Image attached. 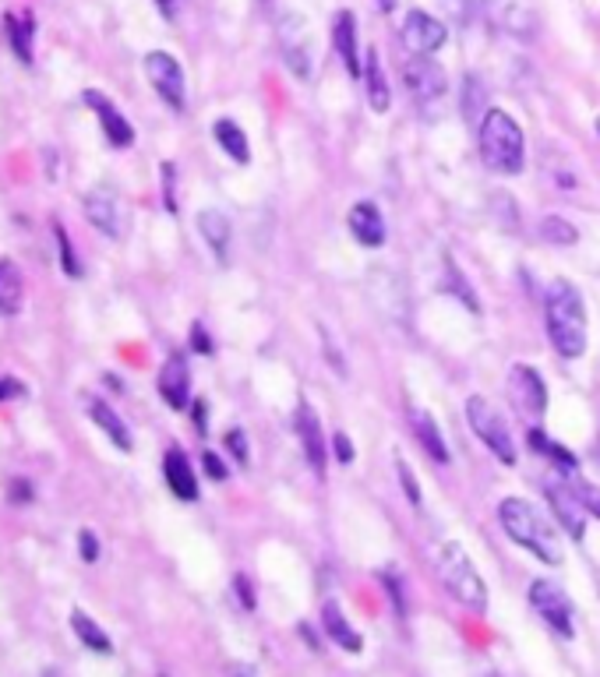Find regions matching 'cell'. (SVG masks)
<instances>
[{
	"mask_svg": "<svg viewBox=\"0 0 600 677\" xmlns=\"http://www.w3.org/2000/svg\"><path fill=\"white\" fill-rule=\"evenodd\" d=\"M544 325L558 357L576 360L586 353V307L579 290L565 279L551 283V290L544 293Z\"/></svg>",
	"mask_w": 600,
	"mask_h": 677,
	"instance_id": "6da1fadb",
	"label": "cell"
},
{
	"mask_svg": "<svg viewBox=\"0 0 600 677\" xmlns=\"http://www.w3.org/2000/svg\"><path fill=\"white\" fill-rule=\"evenodd\" d=\"M498 522L502 529L512 536V544H519L523 551H530L533 558H540L544 565H562V544H558V533L540 508L526 498H505L498 505Z\"/></svg>",
	"mask_w": 600,
	"mask_h": 677,
	"instance_id": "7a4b0ae2",
	"label": "cell"
},
{
	"mask_svg": "<svg viewBox=\"0 0 600 677\" xmlns=\"http://www.w3.org/2000/svg\"><path fill=\"white\" fill-rule=\"evenodd\" d=\"M477 142H480V159H484L488 170L505 173V177L523 173V166H526L523 127H519L505 110H488L480 117Z\"/></svg>",
	"mask_w": 600,
	"mask_h": 677,
	"instance_id": "3957f363",
	"label": "cell"
},
{
	"mask_svg": "<svg viewBox=\"0 0 600 677\" xmlns=\"http://www.w3.org/2000/svg\"><path fill=\"white\" fill-rule=\"evenodd\" d=\"M435 565H438V579L449 589V596H456L463 607H470V611L477 614L488 611V586H484V579H480L477 568H473L470 554H466L456 540H445V544L438 547Z\"/></svg>",
	"mask_w": 600,
	"mask_h": 677,
	"instance_id": "277c9868",
	"label": "cell"
},
{
	"mask_svg": "<svg viewBox=\"0 0 600 677\" xmlns=\"http://www.w3.org/2000/svg\"><path fill=\"white\" fill-rule=\"evenodd\" d=\"M466 420H470L473 434L495 452L498 462L516 466V441H512L509 424H505V417L484 399V395H470V399H466Z\"/></svg>",
	"mask_w": 600,
	"mask_h": 677,
	"instance_id": "5b68a950",
	"label": "cell"
},
{
	"mask_svg": "<svg viewBox=\"0 0 600 677\" xmlns=\"http://www.w3.org/2000/svg\"><path fill=\"white\" fill-rule=\"evenodd\" d=\"M145 78H149L156 96L163 99L170 110L177 113L184 110V103H188V82H184V67H180V60L173 57V53L166 50L145 53Z\"/></svg>",
	"mask_w": 600,
	"mask_h": 677,
	"instance_id": "8992f818",
	"label": "cell"
},
{
	"mask_svg": "<svg viewBox=\"0 0 600 677\" xmlns=\"http://www.w3.org/2000/svg\"><path fill=\"white\" fill-rule=\"evenodd\" d=\"M530 607L548 621V628L562 639L576 635V621H572V603L565 596V589L551 579H537L530 586Z\"/></svg>",
	"mask_w": 600,
	"mask_h": 677,
	"instance_id": "52a82bcc",
	"label": "cell"
},
{
	"mask_svg": "<svg viewBox=\"0 0 600 677\" xmlns=\"http://www.w3.org/2000/svg\"><path fill=\"white\" fill-rule=\"evenodd\" d=\"M85 219L110 240H120L128 230V209L113 187H92L85 194Z\"/></svg>",
	"mask_w": 600,
	"mask_h": 677,
	"instance_id": "ba28073f",
	"label": "cell"
},
{
	"mask_svg": "<svg viewBox=\"0 0 600 677\" xmlns=\"http://www.w3.org/2000/svg\"><path fill=\"white\" fill-rule=\"evenodd\" d=\"M279 46H283L286 67L308 82L311 64H315V43H311L308 25L300 22L297 15H283V22H279Z\"/></svg>",
	"mask_w": 600,
	"mask_h": 677,
	"instance_id": "9c48e42d",
	"label": "cell"
},
{
	"mask_svg": "<svg viewBox=\"0 0 600 677\" xmlns=\"http://www.w3.org/2000/svg\"><path fill=\"white\" fill-rule=\"evenodd\" d=\"M403 46L413 53V57H431V53H438L445 46V39H449V29H445L442 22H438L435 15H428V11H406L403 18Z\"/></svg>",
	"mask_w": 600,
	"mask_h": 677,
	"instance_id": "30bf717a",
	"label": "cell"
},
{
	"mask_svg": "<svg viewBox=\"0 0 600 677\" xmlns=\"http://www.w3.org/2000/svg\"><path fill=\"white\" fill-rule=\"evenodd\" d=\"M403 82L417 103H438L449 92V75L435 57H413L403 67Z\"/></svg>",
	"mask_w": 600,
	"mask_h": 677,
	"instance_id": "8fae6325",
	"label": "cell"
},
{
	"mask_svg": "<svg viewBox=\"0 0 600 677\" xmlns=\"http://www.w3.org/2000/svg\"><path fill=\"white\" fill-rule=\"evenodd\" d=\"M509 395H512V402H516V410L523 413L526 420L544 417V410H548V385H544V378L526 364H516L509 371Z\"/></svg>",
	"mask_w": 600,
	"mask_h": 677,
	"instance_id": "7c38bea8",
	"label": "cell"
},
{
	"mask_svg": "<svg viewBox=\"0 0 600 677\" xmlns=\"http://www.w3.org/2000/svg\"><path fill=\"white\" fill-rule=\"evenodd\" d=\"M480 11H484V18L498 32H505L512 39H523L526 43L537 32V18H533V11L526 8L523 0H480Z\"/></svg>",
	"mask_w": 600,
	"mask_h": 677,
	"instance_id": "4fadbf2b",
	"label": "cell"
},
{
	"mask_svg": "<svg viewBox=\"0 0 600 677\" xmlns=\"http://www.w3.org/2000/svg\"><path fill=\"white\" fill-rule=\"evenodd\" d=\"M544 498H548L551 512L558 515V522L569 529L572 540H583L586 536V508H583V501L576 498V491H572L569 477L565 480L551 477L548 484H544Z\"/></svg>",
	"mask_w": 600,
	"mask_h": 677,
	"instance_id": "5bb4252c",
	"label": "cell"
},
{
	"mask_svg": "<svg viewBox=\"0 0 600 677\" xmlns=\"http://www.w3.org/2000/svg\"><path fill=\"white\" fill-rule=\"evenodd\" d=\"M159 395L170 410H188L191 406V367L184 353H170L166 364L159 367Z\"/></svg>",
	"mask_w": 600,
	"mask_h": 677,
	"instance_id": "9a60e30c",
	"label": "cell"
},
{
	"mask_svg": "<svg viewBox=\"0 0 600 677\" xmlns=\"http://www.w3.org/2000/svg\"><path fill=\"white\" fill-rule=\"evenodd\" d=\"M85 103L96 110L99 127H103L106 142H110L113 149H128V145L135 142V127H131V120L124 117V113H120L117 106H113L110 99L103 96V92H99V89H85Z\"/></svg>",
	"mask_w": 600,
	"mask_h": 677,
	"instance_id": "2e32d148",
	"label": "cell"
},
{
	"mask_svg": "<svg viewBox=\"0 0 600 677\" xmlns=\"http://www.w3.org/2000/svg\"><path fill=\"white\" fill-rule=\"evenodd\" d=\"M293 427H297V438H300V445H304V455H308V466L322 477L325 473V434H322V420H318V413L311 410L308 402H300L297 406Z\"/></svg>",
	"mask_w": 600,
	"mask_h": 677,
	"instance_id": "e0dca14e",
	"label": "cell"
},
{
	"mask_svg": "<svg viewBox=\"0 0 600 677\" xmlns=\"http://www.w3.org/2000/svg\"><path fill=\"white\" fill-rule=\"evenodd\" d=\"M346 226H350L353 240L360 247H382L385 244V216L375 201H357L346 216Z\"/></svg>",
	"mask_w": 600,
	"mask_h": 677,
	"instance_id": "ac0fdd59",
	"label": "cell"
},
{
	"mask_svg": "<svg viewBox=\"0 0 600 677\" xmlns=\"http://www.w3.org/2000/svg\"><path fill=\"white\" fill-rule=\"evenodd\" d=\"M163 477H166V487H170L180 501H198L195 466H191V459L180 452V448H170V452L163 455Z\"/></svg>",
	"mask_w": 600,
	"mask_h": 677,
	"instance_id": "d6986e66",
	"label": "cell"
},
{
	"mask_svg": "<svg viewBox=\"0 0 600 677\" xmlns=\"http://www.w3.org/2000/svg\"><path fill=\"white\" fill-rule=\"evenodd\" d=\"M332 43H336V53L343 60V67L350 71V78L364 75V64H360V46H357V18L353 11H339L336 22H332Z\"/></svg>",
	"mask_w": 600,
	"mask_h": 677,
	"instance_id": "ffe728a7",
	"label": "cell"
},
{
	"mask_svg": "<svg viewBox=\"0 0 600 677\" xmlns=\"http://www.w3.org/2000/svg\"><path fill=\"white\" fill-rule=\"evenodd\" d=\"M410 427H413V438H417V445L424 448V455H428L431 462L445 466V462L452 459L449 445H445L442 431H438V420L431 417L428 410H410Z\"/></svg>",
	"mask_w": 600,
	"mask_h": 677,
	"instance_id": "44dd1931",
	"label": "cell"
},
{
	"mask_svg": "<svg viewBox=\"0 0 600 677\" xmlns=\"http://www.w3.org/2000/svg\"><path fill=\"white\" fill-rule=\"evenodd\" d=\"M4 25H8V43L15 57L25 67H32V60H36V50H32L36 46V18H32V11H8Z\"/></svg>",
	"mask_w": 600,
	"mask_h": 677,
	"instance_id": "7402d4cb",
	"label": "cell"
},
{
	"mask_svg": "<svg viewBox=\"0 0 600 677\" xmlns=\"http://www.w3.org/2000/svg\"><path fill=\"white\" fill-rule=\"evenodd\" d=\"M89 417L96 420V427L113 441V445L120 448V452H131V448H135V438H131V431H128V424H124V417H120V413L113 410L106 399H92L89 402Z\"/></svg>",
	"mask_w": 600,
	"mask_h": 677,
	"instance_id": "603a6c76",
	"label": "cell"
},
{
	"mask_svg": "<svg viewBox=\"0 0 600 677\" xmlns=\"http://www.w3.org/2000/svg\"><path fill=\"white\" fill-rule=\"evenodd\" d=\"M322 628H325V635L336 642V646L346 649V653H360V649H364V639H360L357 628L346 621V614L339 611L336 600H325L322 603Z\"/></svg>",
	"mask_w": 600,
	"mask_h": 677,
	"instance_id": "cb8c5ba5",
	"label": "cell"
},
{
	"mask_svg": "<svg viewBox=\"0 0 600 677\" xmlns=\"http://www.w3.org/2000/svg\"><path fill=\"white\" fill-rule=\"evenodd\" d=\"M212 138L219 142V149L226 152V156L233 159V163L248 166L251 163V145H248V134H244V127L237 124V120L230 117H219L216 124H212Z\"/></svg>",
	"mask_w": 600,
	"mask_h": 677,
	"instance_id": "d4e9b609",
	"label": "cell"
},
{
	"mask_svg": "<svg viewBox=\"0 0 600 677\" xmlns=\"http://www.w3.org/2000/svg\"><path fill=\"white\" fill-rule=\"evenodd\" d=\"M25 300V279L11 258H0V318H15Z\"/></svg>",
	"mask_w": 600,
	"mask_h": 677,
	"instance_id": "484cf974",
	"label": "cell"
},
{
	"mask_svg": "<svg viewBox=\"0 0 600 677\" xmlns=\"http://www.w3.org/2000/svg\"><path fill=\"white\" fill-rule=\"evenodd\" d=\"M526 441H530V448L533 452H540L544 459L551 462V466L562 473V477H572V473H579V462H576V455L569 452L565 445H558L555 438H548V434L540 431V427H530L526 431Z\"/></svg>",
	"mask_w": 600,
	"mask_h": 677,
	"instance_id": "4316f807",
	"label": "cell"
},
{
	"mask_svg": "<svg viewBox=\"0 0 600 677\" xmlns=\"http://www.w3.org/2000/svg\"><path fill=\"white\" fill-rule=\"evenodd\" d=\"M364 85H368V106L375 113H385L392 106V92H389V78L382 71V60H378V50L371 46L368 57H364Z\"/></svg>",
	"mask_w": 600,
	"mask_h": 677,
	"instance_id": "83f0119b",
	"label": "cell"
},
{
	"mask_svg": "<svg viewBox=\"0 0 600 677\" xmlns=\"http://www.w3.org/2000/svg\"><path fill=\"white\" fill-rule=\"evenodd\" d=\"M198 233H202V240L212 247V254H216V261H226V254H230V219L223 216L219 209H205L198 212Z\"/></svg>",
	"mask_w": 600,
	"mask_h": 677,
	"instance_id": "f1b7e54d",
	"label": "cell"
},
{
	"mask_svg": "<svg viewBox=\"0 0 600 677\" xmlns=\"http://www.w3.org/2000/svg\"><path fill=\"white\" fill-rule=\"evenodd\" d=\"M71 628H75V635L85 642V646L92 649V653H103V656H110V653H113L110 635H106L103 628H99L96 621H92L85 611H71Z\"/></svg>",
	"mask_w": 600,
	"mask_h": 677,
	"instance_id": "f546056e",
	"label": "cell"
},
{
	"mask_svg": "<svg viewBox=\"0 0 600 677\" xmlns=\"http://www.w3.org/2000/svg\"><path fill=\"white\" fill-rule=\"evenodd\" d=\"M540 240H548V244H558V247H572L579 240V233L569 219L548 216V219H540Z\"/></svg>",
	"mask_w": 600,
	"mask_h": 677,
	"instance_id": "4dcf8cb0",
	"label": "cell"
},
{
	"mask_svg": "<svg viewBox=\"0 0 600 677\" xmlns=\"http://www.w3.org/2000/svg\"><path fill=\"white\" fill-rule=\"evenodd\" d=\"M53 233H57V247H60V268H64V276H71V279H82V261H78V251L71 247V237H68V230L60 223H53Z\"/></svg>",
	"mask_w": 600,
	"mask_h": 677,
	"instance_id": "1f68e13d",
	"label": "cell"
},
{
	"mask_svg": "<svg viewBox=\"0 0 600 677\" xmlns=\"http://www.w3.org/2000/svg\"><path fill=\"white\" fill-rule=\"evenodd\" d=\"M569 484H572V491H576V498L583 501L586 512H590L593 519H600V487H593V484H586V480H579L576 473L569 477Z\"/></svg>",
	"mask_w": 600,
	"mask_h": 677,
	"instance_id": "d6a6232c",
	"label": "cell"
},
{
	"mask_svg": "<svg viewBox=\"0 0 600 677\" xmlns=\"http://www.w3.org/2000/svg\"><path fill=\"white\" fill-rule=\"evenodd\" d=\"M445 283H449V286H452V290H449V293H459V297H463V304H466V307H470V311H480L477 297H473V290H470V286H466L463 272H459V268H456V265H452V261H449V265H445Z\"/></svg>",
	"mask_w": 600,
	"mask_h": 677,
	"instance_id": "836d02e7",
	"label": "cell"
},
{
	"mask_svg": "<svg viewBox=\"0 0 600 677\" xmlns=\"http://www.w3.org/2000/svg\"><path fill=\"white\" fill-rule=\"evenodd\" d=\"M226 452L237 459V466H248L251 462V448H248V434L240 431V427H233V431H226Z\"/></svg>",
	"mask_w": 600,
	"mask_h": 677,
	"instance_id": "e575fe53",
	"label": "cell"
},
{
	"mask_svg": "<svg viewBox=\"0 0 600 677\" xmlns=\"http://www.w3.org/2000/svg\"><path fill=\"white\" fill-rule=\"evenodd\" d=\"M396 473H399V480H403V491H406V498H410V505H413V508H420V487H417V477H413V469L406 466V459H399V455H396Z\"/></svg>",
	"mask_w": 600,
	"mask_h": 677,
	"instance_id": "d590c367",
	"label": "cell"
},
{
	"mask_svg": "<svg viewBox=\"0 0 600 677\" xmlns=\"http://www.w3.org/2000/svg\"><path fill=\"white\" fill-rule=\"evenodd\" d=\"M477 99H480V82L473 75H466V82H463V113L470 120H477V117H484V113L477 110Z\"/></svg>",
	"mask_w": 600,
	"mask_h": 677,
	"instance_id": "8d00e7d4",
	"label": "cell"
},
{
	"mask_svg": "<svg viewBox=\"0 0 600 677\" xmlns=\"http://www.w3.org/2000/svg\"><path fill=\"white\" fill-rule=\"evenodd\" d=\"M202 469H205V477H209V480H226V477H230V466H226V462L219 459L216 452L202 455Z\"/></svg>",
	"mask_w": 600,
	"mask_h": 677,
	"instance_id": "74e56055",
	"label": "cell"
},
{
	"mask_svg": "<svg viewBox=\"0 0 600 677\" xmlns=\"http://www.w3.org/2000/svg\"><path fill=\"white\" fill-rule=\"evenodd\" d=\"M78 551H82V558L89 561H99V540H96V533H92V529H82V533H78Z\"/></svg>",
	"mask_w": 600,
	"mask_h": 677,
	"instance_id": "f35d334b",
	"label": "cell"
},
{
	"mask_svg": "<svg viewBox=\"0 0 600 677\" xmlns=\"http://www.w3.org/2000/svg\"><path fill=\"white\" fill-rule=\"evenodd\" d=\"M332 452H336V459L343 462V466H350V462H353V441H350V434H343V431L332 434Z\"/></svg>",
	"mask_w": 600,
	"mask_h": 677,
	"instance_id": "ab89813d",
	"label": "cell"
},
{
	"mask_svg": "<svg viewBox=\"0 0 600 677\" xmlns=\"http://www.w3.org/2000/svg\"><path fill=\"white\" fill-rule=\"evenodd\" d=\"M173 177H177V170H173V163H163V201H166V212H177V194H173Z\"/></svg>",
	"mask_w": 600,
	"mask_h": 677,
	"instance_id": "60d3db41",
	"label": "cell"
},
{
	"mask_svg": "<svg viewBox=\"0 0 600 677\" xmlns=\"http://www.w3.org/2000/svg\"><path fill=\"white\" fill-rule=\"evenodd\" d=\"M382 582H385V589H389V596H392V607H396L399 614H406L403 586H399V582H396V575H392V572H382Z\"/></svg>",
	"mask_w": 600,
	"mask_h": 677,
	"instance_id": "b9f144b4",
	"label": "cell"
},
{
	"mask_svg": "<svg viewBox=\"0 0 600 677\" xmlns=\"http://www.w3.org/2000/svg\"><path fill=\"white\" fill-rule=\"evenodd\" d=\"M233 589H237V596H240V607H244V611H255V593H251L248 575H237V579H233Z\"/></svg>",
	"mask_w": 600,
	"mask_h": 677,
	"instance_id": "7bdbcfd3",
	"label": "cell"
},
{
	"mask_svg": "<svg viewBox=\"0 0 600 677\" xmlns=\"http://www.w3.org/2000/svg\"><path fill=\"white\" fill-rule=\"evenodd\" d=\"M191 346H195V353H205V357L216 350V346H212V339H209V332H205L202 325L191 328Z\"/></svg>",
	"mask_w": 600,
	"mask_h": 677,
	"instance_id": "ee69618b",
	"label": "cell"
},
{
	"mask_svg": "<svg viewBox=\"0 0 600 677\" xmlns=\"http://www.w3.org/2000/svg\"><path fill=\"white\" fill-rule=\"evenodd\" d=\"M29 498H32L29 480H15V484H11V501H29Z\"/></svg>",
	"mask_w": 600,
	"mask_h": 677,
	"instance_id": "f6af8a7d",
	"label": "cell"
},
{
	"mask_svg": "<svg viewBox=\"0 0 600 677\" xmlns=\"http://www.w3.org/2000/svg\"><path fill=\"white\" fill-rule=\"evenodd\" d=\"M195 424H198V431L205 434V424H209V410H205V399H195Z\"/></svg>",
	"mask_w": 600,
	"mask_h": 677,
	"instance_id": "bcb514c9",
	"label": "cell"
},
{
	"mask_svg": "<svg viewBox=\"0 0 600 677\" xmlns=\"http://www.w3.org/2000/svg\"><path fill=\"white\" fill-rule=\"evenodd\" d=\"M18 392H22V385H18V381H11V378L0 381V402L11 399V395H18Z\"/></svg>",
	"mask_w": 600,
	"mask_h": 677,
	"instance_id": "7dc6e473",
	"label": "cell"
},
{
	"mask_svg": "<svg viewBox=\"0 0 600 677\" xmlns=\"http://www.w3.org/2000/svg\"><path fill=\"white\" fill-rule=\"evenodd\" d=\"M156 8L163 11V18H173L177 15V0H156Z\"/></svg>",
	"mask_w": 600,
	"mask_h": 677,
	"instance_id": "c3c4849f",
	"label": "cell"
},
{
	"mask_svg": "<svg viewBox=\"0 0 600 677\" xmlns=\"http://www.w3.org/2000/svg\"><path fill=\"white\" fill-rule=\"evenodd\" d=\"M593 455H597V462H600V431H597V441H593Z\"/></svg>",
	"mask_w": 600,
	"mask_h": 677,
	"instance_id": "681fc988",
	"label": "cell"
},
{
	"mask_svg": "<svg viewBox=\"0 0 600 677\" xmlns=\"http://www.w3.org/2000/svg\"><path fill=\"white\" fill-rule=\"evenodd\" d=\"M43 677H60V674H57V670H46V674H43Z\"/></svg>",
	"mask_w": 600,
	"mask_h": 677,
	"instance_id": "f907efd6",
	"label": "cell"
}]
</instances>
